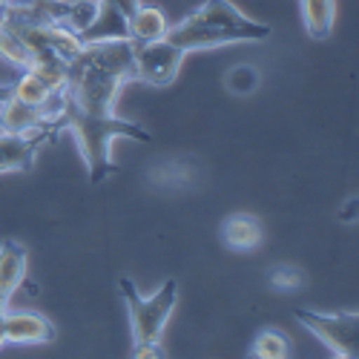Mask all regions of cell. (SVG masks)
<instances>
[{"instance_id":"6da1fadb","label":"cell","mask_w":359,"mask_h":359,"mask_svg":"<svg viewBox=\"0 0 359 359\" xmlns=\"http://www.w3.org/2000/svg\"><path fill=\"white\" fill-rule=\"evenodd\" d=\"M133 81V41L127 35L86 41L67 67V83L57 95V109L49 118V130L57 135L69 130L81 147L89 170V184H101L115 172L109 144L112 138L149 141L147 130L115 115V98Z\"/></svg>"},{"instance_id":"7a4b0ae2","label":"cell","mask_w":359,"mask_h":359,"mask_svg":"<svg viewBox=\"0 0 359 359\" xmlns=\"http://www.w3.org/2000/svg\"><path fill=\"white\" fill-rule=\"evenodd\" d=\"M164 38L184 52H198V49H216L230 43L267 41L271 38V26L250 20L230 0H204L193 15H187L182 23L170 26Z\"/></svg>"},{"instance_id":"3957f363","label":"cell","mask_w":359,"mask_h":359,"mask_svg":"<svg viewBox=\"0 0 359 359\" xmlns=\"http://www.w3.org/2000/svg\"><path fill=\"white\" fill-rule=\"evenodd\" d=\"M118 287H121V296H124V305L130 311V327H133V345H156L161 342V334L164 327L178 305V282L175 279H167L156 296L144 299L135 285L124 276L121 282H118Z\"/></svg>"},{"instance_id":"277c9868","label":"cell","mask_w":359,"mask_h":359,"mask_svg":"<svg viewBox=\"0 0 359 359\" xmlns=\"http://www.w3.org/2000/svg\"><path fill=\"white\" fill-rule=\"evenodd\" d=\"M296 319L302 322L308 331L322 339L334 356L353 359L359 353V313L356 311H342V313H316L308 308H299Z\"/></svg>"},{"instance_id":"5b68a950","label":"cell","mask_w":359,"mask_h":359,"mask_svg":"<svg viewBox=\"0 0 359 359\" xmlns=\"http://www.w3.org/2000/svg\"><path fill=\"white\" fill-rule=\"evenodd\" d=\"M184 55V49H178L167 38L133 43V81H141L147 86H170L178 78Z\"/></svg>"},{"instance_id":"8992f818","label":"cell","mask_w":359,"mask_h":359,"mask_svg":"<svg viewBox=\"0 0 359 359\" xmlns=\"http://www.w3.org/2000/svg\"><path fill=\"white\" fill-rule=\"evenodd\" d=\"M52 138L55 135L49 130H32V133H4L0 130V175L29 170L35 161V153Z\"/></svg>"},{"instance_id":"52a82bcc","label":"cell","mask_w":359,"mask_h":359,"mask_svg":"<svg viewBox=\"0 0 359 359\" xmlns=\"http://www.w3.org/2000/svg\"><path fill=\"white\" fill-rule=\"evenodd\" d=\"M6 342L12 345H49L55 342V325L35 311H6L4 313Z\"/></svg>"},{"instance_id":"ba28073f","label":"cell","mask_w":359,"mask_h":359,"mask_svg":"<svg viewBox=\"0 0 359 359\" xmlns=\"http://www.w3.org/2000/svg\"><path fill=\"white\" fill-rule=\"evenodd\" d=\"M0 130L4 133H32V130H49V115L41 107L23 104L12 98L9 93L0 95ZM52 133V130H49Z\"/></svg>"},{"instance_id":"9c48e42d","label":"cell","mask_w":359,"mask_h":359,"mask_svg":"<svg viewBox=\"0 0 359 359\" xmlns=\"http://www.w3.org/2000/svg\"><path fill=\"white\" fill-rule=\"evenodd\" d=\"M170 29V20L164 15L161 6H153V4H141L130 20L124 23V35L133 41V43H147V41H158L167 35Z\"/></svg>"},{"instance_id":"30bf717a","label":"cell","mask_w":359,"mask_h":359,"mask_svg":"<svg viewBox=\"0 0 359 359\" xmlns=\"http://www.w3.org/2000/svg\"><path fill=\"white\" fill-rule=\"evenodd\" d=\"M26 267H29V253L18 238L0 242V290L6 296H12L18 287L26 285Z\"/></svg>"},{"instance_id":"8fae6325","label":"cell","mask_w":359,"mask_h":359,"mask_svg":"<svg viewBox=\"0 0 359 359\" xmlns=\"http://www.w3.org/2000/svg\"><path fill=\"white\" fill-rule=\"evenodd\" d=\"M6 93H9L12 98L23 101V104L41 107L49 118H52V112L57 109V93H52V89L41 81V75H38V72H32V69H23V75H20V78L6 89Z\"/></svg>"},{"instance_id":"7c38bea8","label":"cell","mask_w":359,"mask_h":359,"mask_svg":"<svg viewBox=\"0 0 359 359\" xmlns=\"http://www.w3.org/2000/svg\"><path fill=\"white\" fill-rule=\"evenodd\" d=\"M222 242L230 250H253L262 245V222L250 213H236L222 224Z\"/></svg>"},{"instance_id":"4fadbf2b","label":"cell","mask_w":359,"mask_h":359,"mask_svg":"<svg viewBox=\"0 0 359 359\" xmlns=\"http://www.w3.org/2000/svg\"><path fill=\"white\" fill-rule=\"evenodd\" d=\"M305 32L313 41H327L337 23V0H299Z\"/></svg>"},{"instance_id":"5bb4252c","label":"cell","mask_w":359,"mask_h":359,"mask_svg":"<svg viewBox=\"0 0 359 359\" xmlns=\"http://www.w3.org/2000/svg\"><path fill=\"white\" fill-rule=\"evenodd\" d=\"M287 353H290V342L276 327H264L250 345V356L256 359H285Z\"/></svg>"},{"instance_id":"9a60e30c","label":"cell","mask_w":359,"mask_h":359,"mask_svg":"<svg viewBox=\"0 0 359 359\" xmlns=\"http://www.w3.org/2000/svg\"><path fill=\"white\" fill-rule=\"evenodd\" d=\"M259 83H262V75H259V69L250 67V64H236V67L224 75V86L230 89L233 95H238V98L253 95L256 89H259Z\"/></svg>"},{"instance_id":"2e32d148","label":"cell","mask_w":359,"mask_h":359,"mask_svg":"<svg viewBox=\"0 0 359 359\" xmlns=\"http://www.w3.org/2000/svg\"><path fill=\"white\" fill-rule=\"evenodd\" d=\"M302 282H305V276L290 264H279L276 271L271 273V285L276 290H296V287H302Z\"/></svg>"},{"instance_id":"e0dca14e","label":"cell","mask_w":359,"mask_h":359,"mask_svg":"<svg viewBox=\"0 0 359 359\" xmlns=\"http://www.w3.org/2000/svg\"><path fill=\"white\" fill-rule=\"evenodd\" d=\"M133 356L135 359H147V356H164V348H161V342H156V345H133Z\"/></svg>"},{"instance_id":"ac0fdd59","label":"cell","mask_w":359,"mask_h":359,"mask_svg":"<svg viewBox=\"0 0 359 359\" xmlns=\"http://www.w3.org/2000/svg\"><path fill=\"white\" fill-rule=\"evenodd\" d=\"M9 311V296L4 293V290H0V316H4Z\"/></svg>"},{"instance_id":"d6986e66","label":"cell","mask_w":359,"mask_h":359,"mask_svg":"<svg viewBox=\"0 0 359 359\" xmlns=\"http://www.w3.org/2000/svg\"><path fill=\"white\" fill-rule=\"evenodd\" d=\"M6 345V327H4V316H0V348Z\"/></svg>"}]
</instances>
